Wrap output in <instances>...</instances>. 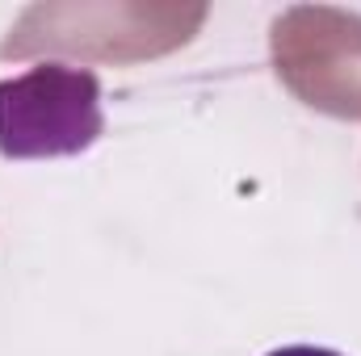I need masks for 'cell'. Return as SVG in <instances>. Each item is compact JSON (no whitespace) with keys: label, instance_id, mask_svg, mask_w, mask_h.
<instances>
[{"label":"cell","instance_id":"1","mask_svg":"<svg viewBox=\"0 0 361 356\" xmlns=\"http://www.w3.org/2000/svg\"><path fill=\"white\" fill-rule=\"evenodd\" d=\"M105 134L101 80L92 68L47 59L0 80V155L68 160Z\"/></svg>","mask_w":361,"mask_h":356},{"label":"cell","instance_id":"2","mask_svg":"<svg viewBox=\"0 0 361 356\" xmlns=\"http://www.w3.org/2000/svg\"><path fill=\"white\" fill-rule=\"evenodd\" d=\"M265 356H345L336 352V348H324V344H281V348H273Z\"/></svg>","mask_w":361,"mask_h":356}]
</instances>
